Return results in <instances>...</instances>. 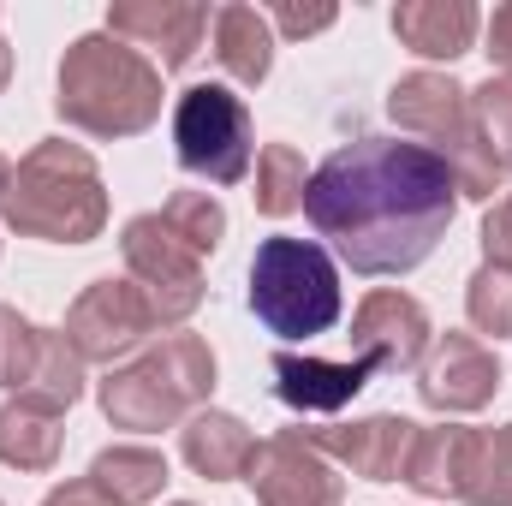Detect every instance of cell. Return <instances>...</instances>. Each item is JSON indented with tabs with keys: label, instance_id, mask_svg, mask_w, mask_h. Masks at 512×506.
Returning a JSON list of instances; mask_svg holds the SVG:
<instances>
[{
	"label": "cell",
	"instance_id": "6da1fadb",
	"mask_svg": "<svg viewBox=\"0 0 512 506\" xmlns=\"http://www.w3.org/2000/svg\"><path fill=\"white\" fill-rule=\"evenodd\" d=\"M459 209L453 167L399 137L340 143L304 185V215L358 274H405L441 245Z\"/></svg>",
	"mask_w": 512,
	"mask_h": 506
},
{
	"label": "cell",
	"instance_id": "7a4b0ae2",
	"mask_svg": "<svg viewBox=\"0 0 512 506\" xmlns=\"http://www.w3.org/2000/svg\"><path fill=\"white\" fill-rule=\"evenodd\" d=\"M0 215L24 239H48V245H84V239H96L102 221H108V191H102L96 155L78 149V143H66V137L36 143L12 167Z\"/></svg>",
	"mask_w": 512,
	"mask_h": 506
},
{
	"label": "cell",
	"instance_id": "3957f363",
	"mask_svg": "<svg viewBox=\"0 0 512 506\" xmlns=\"http://www.w3.org/2000/svg\"><path fill=\"white\" fill-rule=\"evenodd\" d=\"M161 114V72L120 36H78L60 60V120L90 137H131Z\"/></svg>",
	"mask_w": 512,
	"mask_h": 506
},
{
	"label": "cell",
	"instance_id": "277c9868",
	"mask_svg": "<svg viewBox=\"0 0 512 506\" xmlns=\"http://www.w3.org/2000/svg\"><path fill=\"white\" fill-rule=\"evenodd\" d=\"M209 387H215V352H209V340L167 334L155 352H143L137 364H126V370H114V376L102 381V411L120 429L155 435V429H173L179 417L191 423L203 411Z\"/></svg>",
	"mask_w": 512,
	"mask_h": 506
},
{
	"label": "cell",
	"instance_id": "5b68a950",
	"mask_svg": "<svg viewBox=\"0 0 512 506\" xmlns=\"http://www.w3.org/2000/svg\"><path fill=\"white\" fill-rule=\"evenodd\" d=\"M251 310L280 340H316L340 322V268L310 239H262L251 262Z\"/></svg>",
	"mask_w": 512,
	"mask_h": 506
},
{
	"label": "cell",
	"instance_id": "8992f818",
	"mask_svg": "<svg viewBox=\"0 0 512 506\" xmlns=\"http://www.w3.org/2000/svg\"><path fill=\"white\" fill-rule=\"evenodd\" d=\"M387 114H393L399 131L429 137L423 149H435V155L453 167L459 197H495V191H501V167H495V155L483 149V131L471 120V90H459V84L441 78V72H411V78L393 84Z\"/></svg>",
	"mask_w": 512,
	"mask_h": 506
},
{
	"label": "cell",
	"instance_id": "52a82bcc",
	"mask_svg": "<svg viewBox=\"0 0 512 506\" xmlns=\"http://www.w3.org/2000/svg\"><path fill=\"white\" fill-rule=\"evenodd\" d=\"M179 167L209 185H239L251 173V108L227 84H191L173 108Z\"/></svg>",
	"mask_w": 512,
	"mask_h": 506
},
{
	"label": "cell",
	"instance_id": "ba28073f",
	"mask_svg": "<svg viewBox=\"0 0 512 506\" xmlns=\"http://www.w3.org/2000/svg\"><path fill=\"white\" fill-rule=\"evenodd\" d=\"M120 245H126L131 280L143 286V298H149V310H155L161 328L185 322L203 304V256L191 251L161 215H137Z\"/></svg>",
	"mask_w": 512,
	"mask_h": 506
},
{
	"label": "cell",
	"instance_id": "9c48e42d",
	"mask_svg": "<svg viewBox=\"0 0 512 506\" xmlns=\"http://www.w3.org/2000/svg\"><path fill=\"white\" fill-rule=\"evenodd\" d=\"M149 328H161V322H155V310H149V298H143L137 280H96L66 310V340H72V352L84 364L126 358L137 340H149Z\"/></svg>",
	"mask_w": 512,
	"mask_h": 506
},
{
	"label": "cell",
	"instance_id": "30bf717a",
	"mask_svg": "<svg viewBox=\"0 0 512 506\" xmlns=\"http://www.w3.org/2000/svg\"><path fill=\"white\" fill-rule=\"evenodd\" d=\"M245 483L256 489L262 506H340L346 501L340 471L304 441V429H286L274 441H256Z\"/></svg>",
	"mask_w": 512,
	"mask_h": 506
},
{
	"label": "cell",
	"instance_id": "8fae6325",
	"mask_svg": "<svg viewBox=\"0 0 512 506\" xmlns=\"http://www.w3.org/2000/svg\"><path fill=\"white\" fill-rule=\"evenodd\" d=\"M501 387V358L471 334H441L417 364V393L429 411H483Z\"/></svg>",
	"mask_w": 512,
	"mask_h": 506
},
{
	"label": "cell",
	"instance_id": "7c38bea8",
	"mask_svg": "<svg viewBox=\"0 0 512 506\" xmlns=\"http://www.w3.org/2000/svg\"><path fill=\"white\" fill-rule=\"evenodd\" d=\"M352 346H358V364H370V370H417L429 352V316L411 292L382 286L358 304Z\"/></svg>",
	"mask_w": 512,
	"mask_h": 506
},
{
	"label": "cell",
	"instance_id": "4fadbf2b",
	"mask_svg": "<svg viewBox=\"0 0 512 506\" xmlns=\"http://www.w3.org/2000/svg\"><path fill=\"white\" fill-rule=\"evenodd\" d=\"M322 459L346 465L352 477H370V483H399L411 471V447H417V423L405 417H364V423H340V429H310L304 435Z\"/></svg>",
	"mask_w": 512,
	"mask_h": 506
},
{
	"label": "cell",
	"instance_id": "5bb4252c",
	"mask_svg": "<svg viewBox=\"0 0 512 506\" xmlns=\"http://www.w3.org/2000/svg\"><path fill=\"white\" fill-rule=\"evenodd\" d=\"M209 24H215V12L191 6V0H131V6L108 12V36L137 42V48H155L161 72H179L197 54V42L209 36Z\"/></svg>",
	"mask_w": 512,
	"mask_h": 506
},
{
	"label": "cell",
	"instance_id": "9a60e30c",
	"mask_svg": "<svg viewBox=\"0 0 512 506\" xmlns=\"http://www.w3.org/2000/svg\"><path fill=\"white\" fill-rule=\"evenodd\" d=\"M274 393L292 405V411H340L352 405L364 387H370V364L346 358V364H328V358H298V352H274Z\"/></svg>",
	"mask_w": 512,
	"mask_h": 506
},
{
	"label": "cell",
	"instance_id": "2e32d148",
	"mask_svg": "<svg viewBox=\"0 0 512 506\" xmlns=\"http://www.w3.org/2000/svg\"><path fill=\"white\" fill-rule=\"evenodd\" d=\"M477 447H483V435H477V429H459V423L417 429V447H411V471H405V483H411L417 495H435V501H465V489H471V465H477Z\"/></svg>",
	"mask_w": 512,
	"mask_h": 506
},
{
	"label": "cell",
	"instance_id": "e0dca14e",
	"mask_svg": "<svg viewBox=\"0 0 512 506\" xmlns=\"http://www.w3.org/2000/svg\"><path fill=\"white\" fill-rule=\"evenodd\" d=\"M393 36L423 60H459L477 36V6H465V0H405V6H393Z\"/></svg>",
	"mask_w": 512,
	"mask_h": 506
},
{
	"label": "cell",
	"instance_id": "ac0fdd59",
	"mask_svg": "<svg viewBox=\"0 0 512 506\" xmlns=\"http://www.w3.org/2000/svg\"><path fill=\"white\" fill-rule=\"evenodd\" d=\"M179 453H185V465H191L197 477L227 483V477H245V471H251L256 435L239 417H227V411H197V417L185 423V435H179Z\"/></svg>",
	"mask_w": 512,
	"mask_h": 506
},
{
	"label": "cell",
	"instance_id": "d6986e66",
	"mask_svg": "<svg viewBox=\"0 0 512 506\" xmlns=\"http://www.w3.org/2000/svg\"><path fill=\"white\" fill-rule=\"evenodd\" d=\"M60 459V411L42 399H6L0 405V465L12 471H48Z\"/></svg>",
	"mask_w": 512,
	"mask_h": 506
},
{
	"label": "cell",
	"instance_id": "ffe728a7",
	"mask_svg": "<svg viewBox=\"0 0 512 506\" xmlns=\"http://www.w3.org/2000/svg\"><path fill=\"white\" fill-rule=\"evenodd\" d=\"M209 36H215V60H221L239 84H262V78H268V66H274L268 12H256V6H221L215 24H209Z\"/></svg>",
	"mask_w": 512,
	"mask_h": 506
},
{
	"label": "cell",
	"instance_id": "44dd1931",
	"mask_svg": "<svg viewBox=\"0 0 512 506\" xmlns=\"http://www.w3.org/2000/svg\"><path fill=\"white\" fill-rule=\"evenodd\" d=\"M90 483L114 506H149L167 483V459L155 447H108V453H96Z\"/></svg>",
	"mask_w": 512,
	"mask_h": 506
},
{
	"label": "cell",
	"instance_id": "7402d4cb",
	"mask_svg": "<svg viewBox=\"0 0 512 506\" xmlns=\"http://www.w3.org/2000/svg\"><path fill=\"white\" fill-rule=\"evenodd\" d=\"M304 185H310V173H304V155H298L292 143H268V149L256 155V209H262V215H292V209H304Z\"/></svg>",
	"mask_w": 512,
	"mask_h": 506
},
{
	"label": "cell",
	"instance_id": "603a6c76",
	"mask_svg": "<svg viewBox=\"0 0 512 506\" xmlns=\"http://www.w3.org/2000/svg\"><path fill=\"white\" fill-rule=\"evenodd\" d=\"M42 352H48V334L30 328L18 310L0 304V387L30 393V381H36V370H42Z\"/></svg>",
	"mask_w": 512,
	"mask_h": 506
},
{
	"label": "cell",
	"instance_id": "cb8c5ba5",
	"mask_svg": "<svg viewBox=\"0 0 512 506\" xmlns=\"http://www.w3.org/2000/svg\"><path fill=\"white\" fill-rule=\"evenodd\" d=\"M161 221H167L197 256H209L221 245V233H227V209H221L209 191H179V197H167Z\"/></svg>",
	"mask_w": 512,
	"mask_h": 506
},
{
	"label": "cell",
	"instance_id": "d4e9b609",
	"mask_svg": "<svg viewBox=\"0 0 512 506\" xmlns=\"http://www.w3.org/2000/svg\"><path fill=\"white\" fill-rule=\"evenodd\" d=\"M471 120L483 131V149L495 155V167L512 173V78H489L483 90H471Z\"/></svg>",
	"mask_w": 512,
	"mask_h": 506
},
{
	"label": "cell",
	"instance_id": "484cf974",
	"mask_svg": "<svg viewBox=\"0 0 512 506\" xmlns=\"http://www.w3.org/2000/svg\"><path fill=\"white\" fill-rule=\"evenodd\" d=\"M465 501L471 506H512V423L495 429V435H483Z\"/></svg>",
	"mask_w": 512,
	"mask_h": 506
},
{
	"label": "cell",
	"instance_id": "4316f807",
	"mask_svg": "<svg viewBox=\"0 0 512 506\" xmlns=\"http://www.w3.org/2000/svg\"><path fill=\"white\" fill-rule=\"evenodd\" d=\"M465 310H471V322H477L483 334L507 340V334H512V268H501V262H483V268L471 274Z\"/></svg>",
	"mask_w": 512,
	"mask_h": 506
},
{
	"label": "cell",
	"instance_id": "83f0119b",
	"mask_svg": "<svg viewBox=\"0 0 512 506\" xmlns=\"http://www.w3.org/2000/svg\"><path fill=\"white\" fill-rule=\"evenodd\" d=\"M483 251H489V262L512 268V191L489 209V221H483Z\"/></svg>",
	"mask_w": 512,
	"mask_h": 506
},
{
	"label": "cell",
	"instance_id": "f1b7e54d",
	"mask_svg": "<svg viewBox=\"0 0 512 506\" xmlns=\"http://www.w3.org/2000/svg\"><path fill=\"white\" fill-rule=\"evenodd\" d=\"M274 24L286 36H316V30L334 24V6H274Z\"/></svg>",
	"mask_w": 512,
	"mask_h": 506
},
{
	"label": "cell",
	"instance_id": "f546056e",
	"mask_svg": "<svg viewBox=\"0 0 512 506\" xmlns=\"http://www.w3.org/2000/svg\"><path fill=\"white\" fill-rule=\"evenodd\" d=\"M42 506H114V501H108L90 477H78V483H60V489H54Z\"/></svg>",
	"mask_w": 512,
	"mask_h": 506
},
{
	"label": "cell",
	"instance_id": "4dcf8cb0",
	"mask_svg": "<svg viewBox=\"0 0 512 506\" xmlns=\"http://www.w3.org/2000/svg\"><path fill=\"white\" fill-rule=\"evenodd\" d=\"M489 54H495V66H507V78H512V6H501L489 18Z\"/></svg>",
	"mask_w": 512,
	"mask_h": 506
},
{
	"label": "cell",
	"instance_id": "1f68e13d",
	"mask_svg": "<svg viewBox=\"0 0 512 506\" xmlns=\"http://www.w3.org/2000/svg\"><path fill=\"white\" fill-rule=\"evenodd\" d=\"M6 72H12V54H6V36H0V90H6Z\"/></svg>",
	"mask_w": 512,
	"mask_h": 506
},
{
	"label": "cell",
	"instance_id": "d6a6232c",
	"mask_svg": "<svg viewBox=\"0 0 512 506\" xmlns=\"http://www.w3.org/2000/svg\"><path fill=\"white\" fill-rule=\"evenodd\" d=\"M6 179H12V167H6V155H0V197H6Z\"/></svg>",
	"mask_w": 512,
	"mask_h": 506
}]
</instances>
